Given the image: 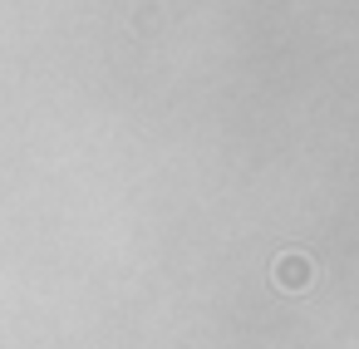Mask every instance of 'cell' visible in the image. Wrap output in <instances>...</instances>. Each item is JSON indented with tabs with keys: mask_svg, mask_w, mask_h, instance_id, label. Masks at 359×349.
Here are the masks:
<instances>
[{
	"mask_svg": "<svg viewBox=\"0 0 359 349\" xmlns=\"http://www.w3.org/2000/svg\"><path fill=\"white\" fill-rule=\"evenodd\" d=\"M315 280V266H310V256H300V251H285V256H276V285L280 290H305Z\"/></svg>",
	"mask_w": 359,
	"mask_h": 349,
	"instance_id": "cell-1",
	"label": "cell"
}]
</instances>
